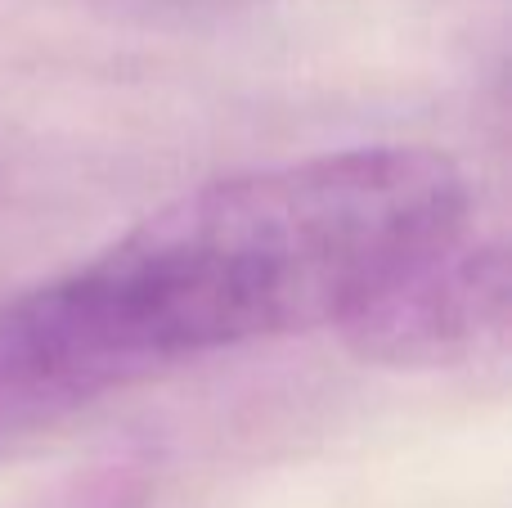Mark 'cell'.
<instances>
[{
  "label": "cell",
  "mask_w": 512,
  "mask_h": 508,
  "mask_svg": "<svg viewBox=\"0 0 512 508\" xmlns=\"http://www.w3.org/2000/svg\"><path fill=\"white\" fill-rule=\"evenodd\" d=\"M337 333L355 360L378 369L427 374L472 365L508 333L504 243L459 225L364 297Z\"/></svg>",
  "instance_id": "obj_2"
},
{
  "label": "cell",
  "mask_w": 512,
  "mask_h": 508,
  "mask_svg": "<svg viewBox=\"0 0 512 508\" xmlns=\"http://www.w3.org/2000/svg\"><path fill=\"white\" fill-rule=\"evenodd\" d=\"M468 212V176L427 144L310 153L167 198L0 297V455L216 351L337 329Z\"/></svg>",
  "instance_id": "obj_1"
}]
</instances>
